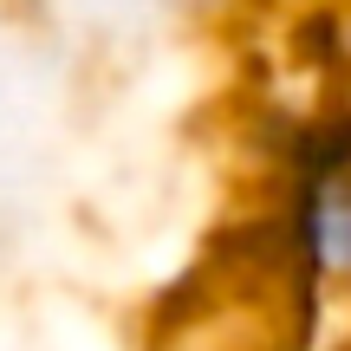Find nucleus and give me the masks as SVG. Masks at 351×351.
Returning a JSON list of instances; mask_svg holds the SVG:
<instances>
[{"label":"nucleus","instance_id":"nucleus-1","mask_svg":"<svg viewBox=\"0 0 351 351\" xmlns=\"http://www.w3.org/2000/svg\"><path fill=\"white\" fill-rule=\"evenodd\" d=\"M274 254L306 306L351 293V104H313L274 137Z\"/></svg>","mask_w":351,"mask_h":351}]
</instances>
